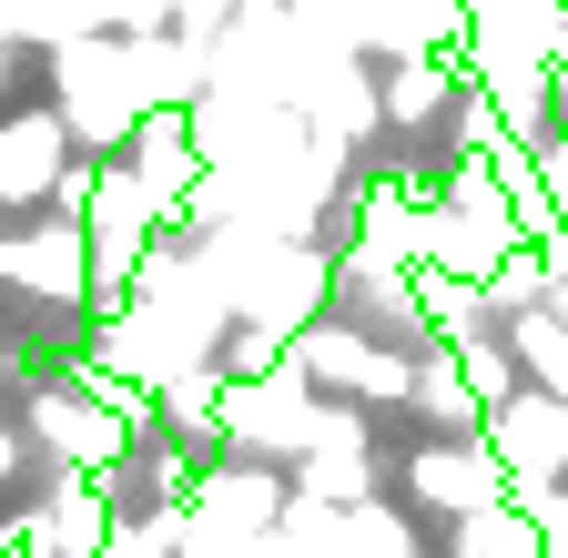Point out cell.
Instances as JSON below:
<instances>
[{
  "instance_id": "1",
  "label": "cell",
  "mask_w": 568,
  "mask_h": 558,
  "mask_svg": "<svg viewBox=\"0 0 568 558\" xmlns=\"http://www.w3.org/2000/svg\"><path fill=\"white\" fill-rule=\"evenodd\" d=\"M51 102H61V122H71V143L122 153L132 132H142V92H132L122 31H61V41H51Z\"/></svg>"
},
{
  "instance_id": "2",
  "label": "cell",
  "mask_w": 568,
  "mask_h": 558,
  "mask_svg": "<svg viewBox=\"0 0 568 558\" xmlns=\"http://www.w3.org/2000/svg\"><path fill=\"white\" fill-rule=\"evenodd\" d=\"M295 366L315 376V396H355V406H396V416H406V396H416V345L355 325V315H335V305L295 335Z\"/></svg>"
},
{
  "instance_id": "3",
  "label": "cell",
  "mask_w": 568,
  "mask_h": 558,
  "mask_svg": "<svg viewBox=\"0 0 568 558\" xmlns=\"http://www.w3.org/2000/svg\"><path fill=\"white\" fill-rule=\"evenodd\" d=\"M0 285L11 295H31V305H51V315H82L92 305V234L71 224V214H41V224H21V234H0Z\"/></svg>"
},
{
  "instance_id": "4",
  "label": "cell",
  "mask_w": 568,
  "mask_h": 558,
  "mask_svg": "<svg viewBox=\"0 0 568 558\" xmlns=\"http://www.w3.org/2000/svg\"><path fill=\"white\" fill-rule=\"evenodd\" d=\"M396 477H406V498H416L426 518H477V508H497V498H518V477H508V457L487 447V427H477V437H426Z\"/></svg>"
},
{
  "instance_id": "5",
  "label": "cell",
  "mask_w": 568,
  "mask_h": 558,
  "mask_svg": "<svg viewBox=\"0 0 568 558\" xmlns=\"http://www.w3.org/2000/svg\"><path fill=\"white\" fill-rule=\"evenodd\" d=\"M284 498H295V477H284L274 457H203V487H193V528H213V538H234V548H254V538H274V518H284Z\"/></svg>"
},
{
  "instance_id": "6",
  "label": "cell",
  "mask_w": 568,
  "mask_h": 558,
  "mask_svg": "<svg viewBox=\"0 0 568 558\" xmlns=\"http://www.w3.org/2000/svg\"><path fill=\"white\" fill-rule=\"evenodd\" d=\"M71 173V122L61 102L41 112H0V214H31V203H51Z\"/></svg>"
},
{
  "instance_id": "7",
  "label": "cell",
  "mask_w": 568,
  "mask_h": 558,
  "mask_svg": "<svg viewBox=\"0 0 568 558\" xmlns=\"http://www.w3.org/2000/svg\"><path fill=\"white\" fill-rule=\"evenodd\" d=\"M487 447L508 457V477H518V487H548V477H568V396H548V386H518L508 406L487 416Z\"/></svg>"
},
{
  "instance_id": "8",
  "label": "cell",
  "mask_w": 568,
  "mask_h": 558,
  "mask_svg": "<svg viewBox=\"0 0 568 558\" xmlns=\"http://www.w3.org/2000/svg\"><path fill=\"white\" fill-rule=\"evenodd\" d=\"M457 92H467V61H457V51H396V72L376 82L386 132H437V122L457 112Z\"/></svg>"
},
{
  "instance_id": "9",
  "label": "cell",
  "mask_w": 568,
  "mask_h": 558,
  "mask_svg": "<svg viewBox=\"0 0 568 558\" xmlns=\"http://www.w3.org/2000/svg\"><path fill=\"white\" fill-rule=\"evenodd\" d=\"M406 416H426V437H477L487 427V396L467 386V366H457L447 335L416 345V396H406Z\"/></svg>"
},
{
  "instance_id": "10",
  "label": "cell",
  "mask_w": 568,
  "mask_h": 558,
  "mask_svg": "<svg viewBox=\"0 0 568 558\" xmlns=\"http://www.w3.org/2000/svg\"><path fill=\"white\" fill-rule=\"evenodd\" d=\"M447 558H548V548H538L528 498H497L477 518H447Z\"/></svg>"
},
{
  "instance_id": "11",
  "label": "cell",
  "mask_w": 568,
  "mask_h": 558,
  "mask_svg": "<svg viewBox=\"0 0 568 558\" xmlns=\"http://www.w3.org/2000/svg\"><path fill=\"white\" fill-rule=\"evenodd\" d=\"M345 558H426V538H416L406 508H386V487H376V498L345 508Z\"/></svg>"
},
{
  "instance_id": "12",
  "label": "cell",
  "mask_w": 568,
  "mask_h": 558,
  "mask_svg": "<svg viewBox=\"0 0 568 558\" xmlns=\"http://www.w3.org/2000/svg\"><path fill=\"white\" fill-rule=\"evenodd\" d=\"M518 498H528V518H538V548H548V558H568V477L518 487Z\"/></svg>"
},
{
  "instance_id": "13",
  "label": "cell",
  "mask_w": 568,
  "mask_h": 558,
  "mask_svg": "<svg viewBox=\"0 0 568 558\" xmlns=\"http://www.w3.org/2000/svg\"><path fill=\"white\" fill-rule=\"evenodd\" d=\"M21 457H31V427H0V487L21 477Z\"/></svg>"
},
{
  "instance_id": "14",
  "label": "cell",
  "mask_w": 568,
  "mask_h": 558,
  "mask_svg": "<svg viewBox=\"0 0 568 558\" xmlns=\"http://www.w3.org/2000/svg\"><path fill=\"white\" fill-rule=\"evenodd\" d=\"M548 102H558V132H568V51L548 61Z\"/></svg>"
},
{
  "instance_id": "15",
  "label": "cell",
  "mask_w": 568,
  "mask_h": 558,
  "mask_svg": "<svg viewBox=\"0 0 568 558\" xmlns=\"http://www.w3.org/2000/svg\"><path fill=\"white\" fill-rule=\"evenodd\" d=\"M254 558H305V548H295V538H284V528H274V538H254Z\"/></svg>"
},
{
  "instance_id": "16",
  "label": "cell",
  "mask_w": 568,
  "mask_h": 558,
  "mask_svg": "<svg viewBox=\"0 0 568 558\" xmlns=\"http://www.w3.org/2000/svg\"><path fill=\"white\" fill-rule=\"evenodd\" d=\"M0 92H11V31H0Z\"/></svg>"
}]
</instances>
